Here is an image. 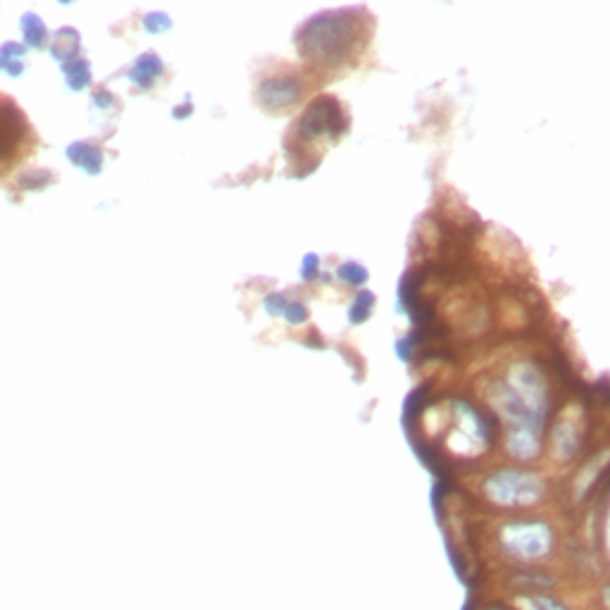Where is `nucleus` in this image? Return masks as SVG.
<instances>
[{
	"mask_svg": "<svg viewBox=\"0 0 610 610\" xmlns=\"http://www.w3.org/2000/svg\"><path fill=\"white\" fill-rule=\"evenodd\" d=\"M487 401L503 417L508 429H534V432H539L541 417L525 406V401L510 389L508 382H491L487 387Z\"/></svg>",
	"mask_w": 610,
	"mask_h": 610,
	"instance_id": "3",
	"label": "nucleus"
},
{
	"mask_svg": "<svg viewBox=\"0 0 610 610\" xmlns=\"http://www.w3.org/2000/svg\"><path fill=\"white\" fill-rule=\"evenodd\" d=\"M603 603H606V606L610 608V584L606 589H603Z\"/></svg>",
	"mask_w": 610,
	"mask_h": 610,
	"instance_id": "10",
	"label": "nucleus"
},
{
	"mask_svg": "<svg viewBox=\"0 0 610 610\" xmlns=\"http://www.w3.org/2000/svg\"><path fill=\"white\" fill-rule=\"evenodd\" d=\"M608 456H610V453H603V456H596L594 463L587 465V470H584L582 475H580V482H577V491H580V494H582L584 489L589 487L591 482H594V479H596V472H599V470L603 468V465H606Z\"/></svg>",
	"mask_w": 610,
	"mask_h": 610,
	"instance_id": "9",
	"label": "nucleus"
},
{
	"mask_svg": "<svg viewBox=\"0 0 610 610\" xmlns=\"http://www.w3.org/2000/svg\"><path fill=\"white\" fill-rule=\"evenodd\" d=\"M453 417H456L458 422L460 439L468 441V451H482L484 444H487V429H484V422L479 420L475 410L465 406V403H453Z\"/></svg>",
	"mask_w": 610,
	"mask_h": 610,
	"instance_id": "5",
	"label": "nucleus"
},
{
	"mask_svg": "<svg viewBox=\"0 0 610 610\" xmlns=\"http://www.w3.org/2000/svg\"><path fill=\"white\" fill-rule=\"evenodd\" d=\"M501 546L518 560H539L551 551L553 534L544 522H513L501 529Z\"/></svg>",
	"mask_w": 610,
	"mask_h": 610,
	"instance_id": "2",
	"label": "nucleus"
},
{
	"mask_svg": "<svg viewBox=\"0 0 610 610\" xmlns=\"http://www.w3.org/2000/svg\"><path fill=\"white\" fill-rule=\"evenodd\" d=\"M489 610H501V608H489Z\"/></svg>",
	"mask_w": 610,
	"mask_h": 610,
	"instance_id": "11",
	"label": "nucleus"
},
{
	"mask_svg": "<svg viewBox=\"0 0 610 610\" xmlns=\"http://www.w3.org/2000/svg\"><path fill=\"white\" fill-rule=\"evenodd\" d=\"M546 484L534 472L501 470L484 482V494L499 506H532L541 501Z\"/></svg>",
	"mask_w": 610,
	"mask_h": 610,
	"instance_id": "1",
	"label": "nucleus"
},
{
	"mask_svg": "<svg viewBox=\"0 0 610 610\" xmlns=\"http://www.w3.org/2000/svg\"><path fill=\"white\" fill-rule=\"evenodd\" d=\"M518 606L522 610H568L563 603H558L556 599H551V596H544V594L520 596Z\"/></svg>",
	"mask_w": 610,
	"mask_h": 610,
	"instance_id": "8",
	"label": "nucleus"
},
{
	"mask_svg": "<svg viewBox=\"0 0 610 610\" xmlns=\"http://www.w3.org/2000/svg\"><path fill=\"white\" fill-rule=\"evenodd\" d=\"M553 456L558 460H570L580 448V422L570 415H560L558 425L551 434Z\"/></svg>",
	"mask_w": 610,
	"mask_h": 610,
	"instance_id": "6",
	"label": "nucleus"
},
{
	"mask_svg": "<svg viewBox=\"0 0 610 610\" xmlns=\"http://www.w3.org/2000/svg\"><path fill=\"white\" fill-rule=\"evenodd\" d=\"M508 453L518 460H532L539 453V432L534 429H508Z\"/></svg>",
	"mask_w": 610,
	"mask_h": 610,
	"instance_id": "7",
	"label": "nucleus"
},
{
	"mask_svg": "<svg viewBox=\"0 0 610 610\" xmlns=\"http://www.w3.org/2000/svg\"><path fill=\"white\" fill-rule=\"evenodd\" d=\"M508 384L510 389L518 394L525 406L532 410L534 415L544 417L546 413V384L541 372L532 363H515L508 370Z\"/></svg>",
	"mask_w": 610,
	"mask_h": 610,
	"instance_id": "4",
	"label": "nucleus"
}]
</instances>
